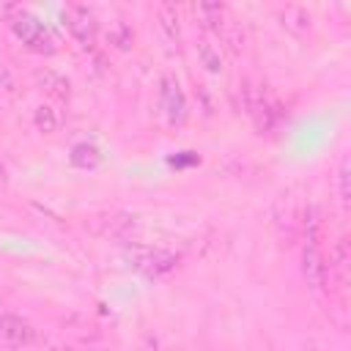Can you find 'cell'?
<instances>
[{
    "mask_svg": "<svg viewBox=\"0 0 351 351\" xmlns=\"http://www.w3.org/2000/svg\"><path fill=\"white\" fill-rule=\"evenodd\" d=\"M11 27H14L16 38H19L25 47H30L33 52L49 55V52H55V49H58V38L52 36V30H49V27H44L36 16H30V14H25V11L11 22Z\"/></svg>",
    "mask_w": 351,
    "mask_h": 351,
    "instance_id": "6da1fadb",
    "label": "cell"
},
{
    "mask_svg": "<svg viewBox=\"0 0 351 351\" xmlns=\"http://www.w3.org/2000/svg\"><path fill=\"white\" fill-rule=\"evenodd\" d=\"M126 261H129L132 269H137L143 274H162V271H170L178 258L173 252H165V250H154V247H145V244H132L126 250Z\"/></svg>",
    "mask_w": 351,
    "mask_h": 351,
    "instance_id": "7a4b0ae2",
    "label": "cell"
},
{
    "mask_svg": "<svg viewBox=\"0 0 351 351\" xmlns=\"http://www.w3.org/2000/svg\"><path fill=\"white\" fill-rule=\"evenodd\" d=\"M159 101H162V112H165L170 126L184 123V118H186V96H184V90H181V85H178V80L173 74H165L159 80Z\"/></svg>",
    "mask_w": 351,
    "mask_h": 351,
    "instance_id": "3957f363",
    "label": "cell"
},
{
    "mask_svg": "<svg viewBox=\"0 0 351 351\" xmlns=\"http://www.w3.org/2000/svg\"><path fill=\"white\" fill-rule=\"evenodd\" d=\"M63 19H66V25H69V33H71L82 47H90V44H93L96 19H93V11H90L88 5H80V3L66 5Z\"/></svg>",
    "mask_w": 351,
    "mask_h": 351,
    "instance_id": "277c9868",
    "label": "cell"
},
{
    "mask_svg": "<svg viewBox=\"0 0 351 351\" xmlns=\"http://www.w3.org/2000/svg\"><path fill=\"white\" fill-rule=\"evenodd\" d=\"M302 274H304V280H307L310 288H321L324 285L326 263H324V255H321L315 239H310V244H304V252H302Z\"/></svg>",
    "mask_w": 351,
    "mask_h": 351,
    "instance_id": "5b68a950",
    "label": "cell"
},
{
    "mask_svg": "<svg viewBox=\"0 0 351 351\" xmlns=\"http://www.w3.org/2000/svg\"><path fill=\"white\" fill-rule=\"evenodd\" d=\"M0 340L11 346H25L33 340V329L16 315H0Z\"/></svg>",
    "mask_w": 351,
    "mask_h": 351,
    "instance_id": "8992f818",
    "label": "cell"
},
{
    "mask_svg": "<svg viewBox=\"0 0 351 351\" xmlns=\"http://www.w3.org/2000/svg\"><path fill=\"white\" fill-rule=\"evenodd\" d=\"M280 19H282V27H288L291 33H307L310 30V14L302 8V5H285L280 11Z\"/></svg>",
    "mask_w": 351,
    "mask_h": 351,
    "instance_id": "52a82bcc",
    "label": "cell"
},
{
    "mask_svg": "<svg viewBox=\"0 0 351 351\" xmlns=\"http://www.w3.org/2000/svg\"><path fill=\"white\" fill-rule=\"evenodd\" d=\"M197 58H200V63L206 66V71H211V74H217L219 69H222V55H219V47L208 38V36H203V38H197Z\"/></svg>",
    "mask_w": 351,
    "mask_h": 351,
    "instance_id": "ba28073f",
    "label": "cell"
},
{
    "mask_svg": "<svg viewBox=\"0 0 351 351\" xmlns=\"http://www.w3.org/2000/svg\"><path fill=\"white\" fill-rule=\"evenodd\" d=\"M107 41L115 47V49H129L132 44H134V30L123 22V19H115V22H110V27H107Z\"/></svg>",
    "mask_w": 351,
    "mask_h": 351,
    "instance_id": "9c48e42d",
    "label": "cell"
},
{
    "mask_svg": "<svg viewBox=\"0 0 351 351\" xmlns=\"http://www.w3.org/2000/svg\"><path fill=\"white\" fill-rule=\"evenodd\" d=\"M195 11L200 14V19L208 30H219L225 22V5L222 3H200Z\"/></svg>",
    "mask_w": 351,
    "mask_h": 351,
    "instance_id": "30bf717a",
    "label": "cell"
},
{
    "mask_svg": "<svg viewBox=\"0 0 351 351\" xmlns=\"http://www.w3.org/2000/svg\"><path fill=\"white\" fill-rule=\"evenodd\" d=\"M99 151L93 148V145H88V143H80V145H74L71 148V165H77V167H82V170H88V167H96L99 165Z\"/></svg>",
    "mask_w": 351,
    "mask_h": 351,
    "instance_id": "8fae6325",
    "label": "cell"
},
{
    "mask_svg": "<svg viewBox=\"0 0 351 351\" xmlns=\"http://www.w3.org/2000/svg\"><path fill=\"white\" fill-rule=\"evenodd\" d=\"M217 33H219V38L228 44V49H230L233 55L241 52V47H244V33H241L239 25H233V22H222V27H219Z\"/></svg>",
    "mask_w": 351,
    "mask_h": 351,
    "instance_id": "7c38bea8",
    "label": "cell"
},
{
    "mask_svg": "<svg viewBox=\"0 0 351 351\" xmlns=\"http://www.w3.org/2000/svg\"><path fill=\"white\" fill-rule=\"evenodd\" d=\"M159 25L167 33V38H173V41L178 38V11H176V5H170V3L159 5Z\"/></svg>",
    "mask_w": 351,
    "mask_h": 351,
    "instance_id": "4fadbf2b",
    "label": "cell"
},
{
    "mask_svg": "<svg viewBox=\"0 0 351 351\" xmlns=\"http://www.w3.org/2000/svg\"><path fill=\"white\" fill-rule=\"evenodd\" d=\"M33 123H36L38 132L52 134V132L58 129V112H55L49 104H41V107L36 110V115H33Z\"/></svg>",
    "mask_w": 351,
    "mask_h": 351,
    "instance_id": "5bb4252c",
    "label": "cell"
},
{
    "mask_svg": "<svg viewBox=\"0 0 351 351\" xmlns=\"http://www.w3.org/2000/svg\"><path fill=\"white\" fill-rule=\"evenodd\" d=\"M41 82H44V88H47L49 93H55V96L66 99V93H69V82H66V80H60L58 74L47 71V74H41Z\"/></svg>",
    "mask_w": 351,
    "mask_h": 351,
    "instance_id": "9a60e30c",
    "label": "cell"
},
{
    "mask_svg": "<svg viewBox=\"0 0 351 351\" xmlns=\"http://www.w3.org/2000/svg\"><path fill=\"white\" fill-rule=\"evenodd\" d=\"M348 181H351V176H348V159H343L340 162V170H337V192H340V203L343 206H348V197H351Z\"/></svg>",
    "mask_w": 351,
    "mask_h": 351,
    "instance_id": "2e32d148",
    "label": "cell"
}]
</instances>
